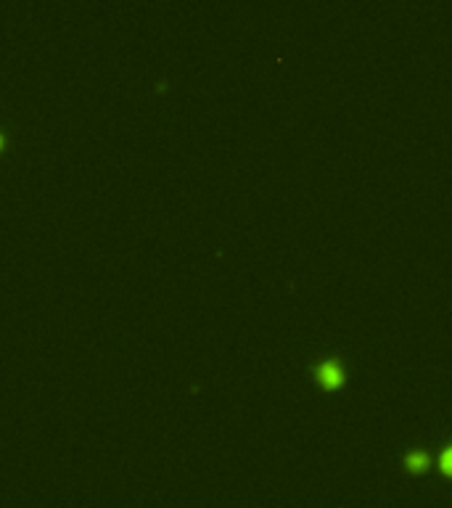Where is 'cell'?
Returning <instances> with one entry per match:
<instances>
[{
    "label": "cell",
    "mask_w": 452,
    "mask_h": 508,
    "mask_svg": "<svg viewBox=\"0 0 452 508\" xmlns=\"http://www.w3.org/2000/svg\"><path fill=\"white\" fill-rule=\"evenodd\" d=\"M312 376L318 381V387L325 392H336L347 384V366L339 358H323L312 366Z\"/></svg>",
    "instance_id": "obj_1"
},
{
    "label": "cell",
    "mask_w": 452,
    "mask_h": 508,
    "mask_svg": "<svg viewBox=\"0 0 452 508\" xmlns=\"http://www.w3.org/2000/svg\"><path fill=\"white\" fill-rule=\"evenodd\" d=\"M402 463H405V468H407L410 474H423V471H429V466H431V456H429V450L412 448L402 456Z\"/></svg>",
    "instance_id": "obj_2"
},
{
    "label": "cell",
    "mask_w": 452,
    "mask_h": 508,
    "mask_svg": "<svg viewBox=\"0 0 452 508\" xmlns=\"http://www.w3.org/2000/svg\"><path fill=\"white\" fill-rule=\"evenodd\" d=\"M439 468H442V474L452 477V442L439 450Z\"/></svg>",
    "instance_id": "obj_3"
},
{
    "label": "cell",
    "mask_w": 452,
    "mask_h": 508,
    "mask_svg": "<svg viewBox=\"0 0 452 508\" xmlns=\"http://www.w3.org/2000/svg\"><path fill=\"white\" fill-rule=\"evenodd\" d=\"M6 149V132H3V130H0V151Z\"/></svg>",
    "instance_id": "obj_4"
}]
</instances>
